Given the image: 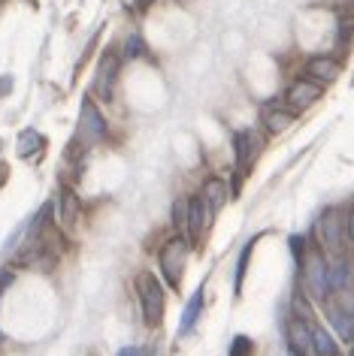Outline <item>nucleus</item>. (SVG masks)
Returning a JSON list of instances; mask_svg holds the SVG:
<instances>
[{
    "instance_id": "dca6fc26",
    "label": "nucleus",
    "mask_w": 354,
    "mask_h": 356,
    "mask_svg": "<svg viewBox=\"0 0 354 356\" xmlns=\"http://www.w3.org/2000/svg\"><path fill=\"white\" fill-rule=\"evenodd\" d=\"M291 124H294V112H285V109H267L263 112V127L270 133H285Z\"/></svg>"
},
{
    "instance_id": "423d86ee",
    "label": "nucleus",
    "mask_w": 354,
    "mask_h": 356,
    "mask_svg": "<svg viewBox=\"0 0 354 356\" xmlns=\"http://www.w3.org/2000/svg\"><path fill=\"white\" fill-rule=\"evenodd\" d=\"M321 94H324V91H321V85H318V82H312V79H309V82H306V79H297V82L288 88L285 100H288V106H291L294 112H303V109H309L312 103L321 100Z\"/></svg>"
},
{
    "instance_id": "0eeeda50",
    "label": "nucleus",
    "mask_w": 354,
    "mask_h": 356,
    "mask_svg": "<svg viewBox=\"0 0 354 356\" xmlns=\"http://www.w3.org/2000/svg\"><path fill=\"white\" fill-rule=\"evenodd\" d=\"M200 202H203V211H206V220H212L227 202L224 181H221V178H206V184H203V191H200Z\"/></svg>"
},
{
    "instance_id": "a878e982",
    "label": "nucleus",
    "mask_w": 354,
    "mask_h": 356,
    "mask_svg": "<svg viewBox=\"0 0 354 356\" xmlns=\"http://www.w3.org/2000/svg\"><path fill=\"white\" fill-rule=\"evenodd\" d=\"M155 0H137V6H152Z\"/></svg>"
},
{
    "instance_id": "cd10ccee",
    "label": "nucleus",
    "mask_w": 354,
    "mask_h": 356,
    "mask_svg": "<svg viewBox=\"0 0 354 356\" xmlns=\"http://www.w3.org/2000/svg\"><path fill=\"white\" fill-rule=\"evenodd\" d=\"M333 356H339V353H333Z\"/></svg>"
},
{
    "instance_id": "9b49d317",
    "label": "nucleus",
    "mask_w": 354,
    "mask_h": 356,
    "mask_svg": "<svg viewBox=\"0 0 354 356\" xmlns=\"http://www.w3.org/2000/svg\"><path fill=\"white\" fill-rule=\"evenodd\" d=\"M306 73H309V79H318V82H333V79L339 76V64H336L330 55H315L306 64Z\"/></svg>"
},
{
    "instance_id": "6e6552de",
    "label": "nucleus",
    "mask_w": 354,
    "mask_h": 356,
    "mask_svg": "<svg viewBox=\"0 0 354 356\" xmlns=\"http://www.w3.org/2000/svg\"><path fill=\"white\" fill-rule=\"evenodd\" d=\"M115 73H118V58H115L112 51H106L103 60H100V70H97V82H94V91L100 100H112Z\"/></svg>"
},
{
    "instance_id": "393cba45",
    "label": "nucleus",
    "mask_w": 354,
    "mask_h": 356,
    "mask_svg": "<svg viewBox=\"0 0 354 356\" xmlns=\"http://www.w3.org/2000/svg\"><path fill=\"white\" fill-rule=\"evenodd\" d=\"M10 85H13V79H10V76H3V79H0V94H6V91H10Z\"/></svg>"
},
{
    "instance_id": "6ab92c4d",
    "label": "nucleus",
    "mask_w": 354,
    "mask_h": 356,
    "mask_svg": "<svg viewBox=\"0 0 354 356\" xmlns=\"http://www.w3.org/2000/svg\"><path fill=\"white\" fill-rule=\"evenodd\" d=\"M330 323L336 326V332L342 335V341H351V317H348V311H330Z\"/></svg>"
},
{
    "instance_id": "aec40b11",
    "label": "nucleus",
    "mask_w": 354,
    "mask_h": 356,
    "mask_svg": "<svg viewBox=\"0 0 354 356\" xmlns=\"http://www.w3.org/2000/svg\"><path fill=\"white\" fill-rule=\"evenodd\" d=\"M230 356H254V344H252V338L236 335L233 341H230Z\"/></svg>"
},
{
    "instance_id": "ddd939ff",
    "label": "nucleus",
    "mask_w": 354,
    "mask_h": 356,
    "mask_svg": "<svg viewBox=\"0 0 354 356\" xmlns=\"http://www.w3.org/2000/svg\"><path fill=\"white\" fill-rule=\"evenodd\" d=\"M327 287L330 290H345L348 287V260L345 254H333V263L327 266Z\"/></svg>"
},
{
    "instance_id": "5701e85b",
    "label": "nucleus",
    "mask_w": 354,
    "mask_h": 356,
    "mask_svg": "<svg viewBox=\"0 0 354 356\" xmlns=\"http://www.w3.org/2000/svg\"><path fill=\"white\" fill-rule=\"evenodd\" d=\"M348 37H351V22L342 19V22H339V46H342V49L348 46Z\"/></svg>"
},
{
    "instance_id": "39448f33",
    "label": "nucleus",
    "mask_w": 354,
    "mask_h": 356,
    "mask_svg": "<svg viewBox=\"0 0 354 356\" xmlns=\"http://www.w3.org/2000/svg\"><path fill=\"white\" fill-rule=\"evenodd\" d=\"M258 154V136L252 130H236L233 133V163L236 172L245 175L252 169V160Z\"/></svg>"
},
{
    "instance_id": "f8f14e48",
    "label": "nucleus",
    "mask_w": 354,
    "mask_h": 356,
    "mask_svg": "<svg viewBox=\"0 0 354 356\" xmlns=\"http://www.w3.org/2000/svg\"><path fill=\"white\" fill-rule=\"evenodd\" d=\"M309 350H312L315 356H333L336 353L333 335L327 332L324 326H312V323H309Z\"/></svg>"
},
{
    "instance_id": "7ed1b4c3",
    "label": "nucleus",
    "mask_w": 354,
    "mask_h": 356,
    "mask_svg": "<svg viewBox=\"0 0 354 356\" xmlns=\"http://www.w3.org/2000/svg\"><path fill=\"white\" fill-rule=\"evenodd\" d=\"M106 133H109V127H106L103 115L100 109H97L94 100H82V109H79V139L85 142V145H97V142L106 139Z\"/></svg>"
},
{
    "instance_id": "b1692460",
    "label": "nucleus",
    "mask_w": 354,
    "mask_h": 356,
    "mask_svg": "<svg viewBox=\"0 0 354 356\" xmlns=\"http://www.w3.org/2000/svg\"><path fill=\"white\" fill-rule=\"evenodd\" d=\"M118 356H143V347H137V344H128V347H121Z\"/></svg>"
},
{
    "instance_id": "9d476101",
    "label": "nucleus",
    "mask_w": 354,
    "mask_h": 356,
    "mask_svg": "<svg viewBox=\"0 0 354 356\" xmlns=\"http://www.w3.org/2000/svg\"><path fill=\"white\" fill-rule=\"evenodd\" d=\"M288 350L297 356H309V320L291 317L288 320Z\"/></svg>"
},
{
    "instance_id": "a211bd4d",
    "label": "nucleus",
    "mask_w": 354,
    "mask_h": 356,
    "mask_svg": "<svg viewBox=\"0 0 354 356\" xmlns=\"http://www.w3.org/2000/svg\"><path fill=\"white\" fill-rule=\"evenodd\" d=\"M252 251H254V238H252V242L243 248V254H240V263H236V272H233V293H236V296H240V293H243V281H245V269H249Z\"/></svg>"
},
{
    "instance_id": "f257e3e1",
    "label": "nucleus",
    "mask_w": 354,
    "mask_h": 356,
    "mask_svg": "<svg viewBox=\"0 0 354 356\" xmlns=\"http://www.w3.org/2000/svg\"><path fill=\"white\" fill-rule=\"evenodd\" d=\"M137 290H139V305H143L146 326H157L164 317V287L152 272L137 275Z\"/></svg>"
},
{
    "instance_id": "2eb2a0df",
    "label": "nucleus",
    "mask_w": 354,
    "mask_h": 356,
    "mask_svg": "<svg viewBox=\"0 0 354 356\" xmlns=\"http://www.w3.org/2000/svg\"><path fill=\"white\" fill-rule=\"evenodd\" d=\"M79 200L73 191H61V200H58V218H61V227H73L76 218H79Z\"/></svg>"
},
{
    "instance_id": "4be33fe9",
    "label": "nucleus",
    "mask_w": 354,
    "mask_h": 356,
    "mask_svg": "<svg viewBox=\"0 0 354 356\" xmlns=\"http://www.w3.org/2000/svg\"><path fill=\"white\" fill-rule=\"evenodd\" d=\"M291 305H294V317L309 320V323H312V308H309V302H306V299L294 296V302H291Z\"/></svg>"
},
{
    "instance_id": "bb28decb",
    "label": "nucleus",
    "mask_w": 354,
    "mask_h": 356,
    "mask_svg": "<svg viewBox=\"0 0 354 356\" xmlns=\"http://www.w3.org/2000/svg\"><path fill=\"white\" fill-rule=\"evenodd\" d=\"M288 356H297V353H291V350H288Z\"/></svg>"
},
{
    "instance_id": "20e7f679",
    "label": "nucleus",
    "mask_w": 354,
    "mask_h": 356,
    "mask_svg": "<svg viewBox=\"0 0 354 356\" xmlns=\"http://www.w3.org/2000/svg\"><path fill=\"white\" fill-rule=\"evenodd\" d=\"M306 284L312 287L315 299H324L327 296V263H324V254L309 248L306 251Z\"/></svg>"
},
{
    "instance_id": "412c9836",
    "label": "nucleus",
    "mask_w": 354,
    "mask_h": 356,
    "mask_svg": "<svg viewBox=\"0 0 354 356\" xmlns=\"http://www.w3.org/2000/svg\"><path fill=\"white\" fill-rule=\"evenodd\" d=\"M146 51L143 46V37H137V33H130L128 42H125V58H139Z\"/></svg>"
},
{
    "instance_id": "f3484780",
    "label": "nucleus",
    "mask_w": 354,
    "mask_h": 356,
    "mask_svg": "<svg viewBox=\"0 0 354 356\" xmlns=\"http://www.w3.org/2000/svg\"><path fill=\"white\" fill-rule=\"evenodd\" d=\"M43 139L37 130H22V136H19V157H33L37 151L43 148Z\"/></svg>"
},
{
    "instance_id": "4468645a",
    "label": "nucleus",
    "mask_w": 354,
    "mask_h": 356,
    "mask_svg": "<svg viewBox=\"0 0 354 356\" xmlns=\"http://www.w3.org/2000/svg\"><path fill=\"white\" fill-rule=\"evenodd\" d=\"M200 311H203V290L194 293V296L188 299V305H185V311H182V323H179V335H191V332H194Z\"/></svg>"
},
{
    "instance_id": "1a4fd4ad",
    "label": "nucleus",
    "mask_w": 354,
    "mask_h": 356,
    "mask_svg": "<svg viewBox=\"0 0 354 356\" xmlns=\"http://www.w3.org/2000/svg\"><path fill=\"white\" fill-rule=\"evenodd\" d=\"M185 233H188L191 242H200L203 229H206V211H203V202L200 197L194 200H185Z\"/></svg>"
},
{
    "instance_id": "f03ea898",
    "label": "nucleus",
    "mask_w": 354,
    "mask_h": 356,
    "mask_svg": "<svg viewBox=\"0 0 354 356\" xmlns=\"http://www.w3.org/2000/svg\"><path fill=\"white\" fill-rule=\"evenodd\" d=\"M185 260H188V242H185V236H173L170 242H164L161 254H157V263H161V275L173 290H179Z\"/></svg>"
}]
</instances>
